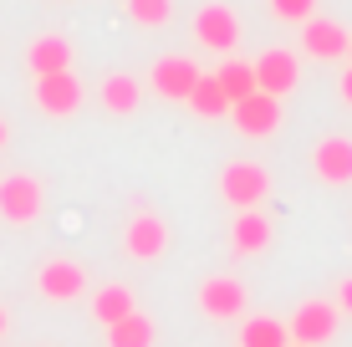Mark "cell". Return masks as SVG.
<instances>
[{"instance_id":"obj_7","label":"cell","mask_w":352,"mask_h":347,"mask_svg":"<svg viewBox=\"0 0 352 347\" xmlns=\"http://www.w3.org/2000/svg\"><path fill=\"white\" fill-rule=\"evenodd\" d=\"M245 286H240L235 276H210L199 286V312L210 317V322H235V317H245Z\"/></svg>"},{"instance_id":"obj_20","label":"cell","mask_w":352,"mask_h":347,"mask_svg":"<svg viewBox=\"0 0 352 347\" xmlns=\"http://www.w3.org/2000/svg\"><path fill=\"white\" fill-rule=\"evenodd\" d=\"M286 342L291 332L276 317H245V327H240V347H286Z\"/></svg>"},{"instance_id":"obj_5","label":"cell","mask_w":352,"mask_h":347,"mask_svg":"<svg viewBox=\"0 0 352 347\" xmlns=\"http://www.w3.org/2000/svg\"><path fill=\"white\" fill-rule=\"evenodd\" d=\"M230 117H235V128L245 138H271L276 128L286 123L281 98H271V92H250V98H240L235 107H230Z\"/></svg>"},{"instance_id":"obj_2","label":"cell","mask_w":352,"mask_h":347,"mask_svg":"<svg viewBox=\"0 0 352 347\" xmlns=\"http://www.w3.org/2000/svg\"><path fill=\"white\" fill-rule=\"evenodd\" d=\"M194 41L214 56H235L240 46V16L225 5V0H210V5L194 10Z\"/></svg>"},{"instance_id":"obj_19","label":"cell","mask_w":352,"mask_h":347,"mask_svg":"<svg viewBox=\"0 0 352 347\" xmlns=\"http://www.w3.org/2000/svg\"><path fill=\"white\" fill-rule=\"evenodd\" d=\"M153 337H159V332H153V322L143 312H133V317L107 327V347H153Z\"/></svg>"},{"instance_id":"obj_29","label":"cell","mask_w":352,"mask_h":347,"mask_svg":"<svg viewBox=\"0 0 352 347\" xmlns=\"http://www.w3.org/2000/svg\"><path fill=\"white\" fill-rule=\"evenodd\" d=\"M286 347H301V342H286Z\"/></svg>"},{"instance_id":"obj_26","label":"cell","mask_w":352,"mask_h":347,"mask_svg":"<svg viewBox=\"0 0 352 347\" xmlns=\"http://www.w3.org/2000/svg\"><path fill=\"white\" fill-rule=\"evenodd\" d=\"M6 332H10V317H6V306H0V337H6Z\"/></svg>"},{"instance_id":"obj_27","label":"cell","mask_w":352,"mask_h":347,"mask_svg":"<svg viewBox=\"0 0 352 347\" xmlns=\"http://www.w3.org/2000/svg\"><path fill=\"white\" fill-rule=\"evenodd\" d=\"M6 138H10V128H6V117H0V148H6Z\"/></svg>"},{"instance_id":"obj_17","label":"cell","mask_w":352,"mask_h":347,"mask_svg":"<svg viewBox=\"0 0 352 347\" xmlns=\"http://www.w3.org/2000/svg\"><path fill=\"white\" fill-rule=\"evenodd\" d=\"M138 306H133V291L128 286H102V291H92V317L102 322V327H113V322H123V317H133Z\"/></svg>"},{"instance_id":"obj_12","label":"cell","mask_w":352,"mask_h":347,"mask_svg":"<svg viewBox=\"0 0 352 347\" xmlns=\"http://www.w3.org/2000/svg\"><path fill=\"white\" fill-rule=\"evenodd\" d=\"M347 26H337V21H301V52L311 56V62H337V56H347Z\"/></svg>"},{"instance_id":"obj_13","label":"cell","mask_w":352,"mask_h":347,"mask_svg":"<svg viewBox=\"0 0 352 347\" xmlns=\"http://www.w3.org/2000/svg\"><path fill=\"white\" fill-rule=\"evenodd\" d=\"M311 174L322 184H352V138H342V133L322 138L311 148Z\"/></svg>"},{"instance_id":"obj_6","label":"cell","mask_w":352,"mask_h":347,"mask_svg":"<svg viewBox=\"0 0 352 347\" xmlns=\"http://www.w3.org/2000/svg\"><path fill=\"white\" fill-rule=\"evenodd\" d=\"M31 98L46 117H72L82 107V82H77V71H52V77H36Z\"/></svg>"},{"instance_id":"obj_10","label":"cell","mask_w":352,"mask_h":347,"mask_svg":"<svg viewBox=\"0 0 352 347\" xmlns=\"http://www.w3.org/2000/svg\"><path fill=\"white\" fill-rule=\"evenodd\" d=\"M250 67H256V92H271V98H286L301 82V67H296V56H291L286 46H271V52L256 56Z\"/></svg>"},{"instance_id":"obj_3","label":"cell","mask_w":352,"mask_h":347,"mask_svg":"<svg viewBox=\"0 0 352 347\" xmlns=\"http://www.w3.org/2000/svg\"><path fill=\"white\" fill-rule=\"evenodd\" d=\"M46 194H41V179L36 174H6L0 179V220L6 225H31L41 214Z\"/></svg>"},{"instance_id":"obj_9","label":"cell","mask_w":352,"mask_h":347,"mask_svg":"<svg viewBox=\"0 0 352 347\" xmlns=\"http://www.w3.org/2000/svg\"><path fill=\"white\" fill-rule=\"evenodd\" d=\"M123 250H128L133 260H159L164 250H168V225L153 210H138L128 220V230H123Z\"/></svg>"},{"instance_id":"obj_25","label":"cell","mask_w":352,"mask_h":347,"mask_svg":"<svg viewBox=\"0 0 352 347\" xmlns=\"http://www.w3.org/2000/svg\"><path fill=\"white\" fill-rule=\"evenodd\" d=\"M337 87H342V102L352 107V62H347V71H342V82H337Z\"/></svg>"},{"instance_id":"obj_28","label":"cell","mask_w":352,"mask_h":347,"mask_svg":"<svg viewBox=\"0 0 352 347\" xmlns=\"http://www.w3.org/2000/svg\"><path fill=\"white\" fill-rule=\"evenodd\" d=\"M347 62H352V36H347Z\"/></svg>"},{"instance_id":"obj_23","label":"cell","mask_w":352,"mask_h":347,"mask_svg":"<svg viewBox=\"0 0 352 347\" xmlns=\"http://www.w3.org/2000/svg\"><path fill=\"white\" fill-rule=\"evenodd\" d=\"M276 21H311L317 16V0H271Z\"/></svg>"},{"instance_id":"obj_4","label":"cell","mask_w":352,"mask_h":347,"mask_svg":"<svg viewBox=\"0 0 352 347\" xmlns=\"http://www.w3.org/2000/svg\"><path fill=\"white\" fill-rule=\"evenodd\" d=\"M337 322H342V312H337L332 302H301L296 317L286 322V332H291V342H301V347H322V342L337 337Z\"/></svg>"},{"instance_id":"obj_11","label":"cell","mask_w":352,"mask_h":347,"mask_svg":"<svg viewBox=\"0 0 352 347\" xmlns=\"http://www.w3.org/2000/svg\"><path fill=\"white\" fill-rule=\"evenodd\" d=\"M36 291L46 296V302H77L82 291H87V271L77 266V260H46L41 271H36Z\"/></svg>"},{"instance_id":"obj_8","label":"cell","mask_w":352,"mask_h":347,"mask_svg":"<svg viewBox=\"0 0 352 347\" xmlns=\"http://www.w3.org/2000/svg\"><path fill=\"white\" fill-rule=\"evenodd\" d=\"M199 77H204V71L194 67L189 56H159L153 71H148V87L159 92V98H168V102H189V92H194Z\"/></svg>"},{"instance_id":"obj_21","label":"cell","mask_w":352,"mask_h":347,"mask_svg":"<svg viewBox=\"0 0 352 347\" xmlns=\"http://www.w3.org/2000/svg\"><path fill=\"white\" fill-rule=\"evenodd\" d=\"M189 107H194L199 117H225V113H230V98H225V87H220V82H214V71H210V77H199V82H194V92H189Z\"/></svg>"},{"instance_id":"obj_1","label":"cell","mask_w":352,"mask_h":347,"mask_svg":"<svg viewBox=\"0 0 352 347\" xmlns=\"http://www.w3.org/2000/svg\"><path fill=\"white\" fill-rule=\"evenodd\" d=\"M271 194V174L256 159H235L220 169V199L230 210H261V199Z\"/></svg>"},{"instance_id":"obj_14","label":"cell","mask_w":352,"mask_h":347,"mask_svg":"<svg viewBox=\"0 0 352 347\" xmlns=\"http://www.w3.org/2000/svg\"><path fill=\"white\" fill-rule=\"evenodd\" d=\"M26 67L36 71V77H52V71H72V41L56 31L36 36V41L26 46Z\"/></svg>"},{"instance_id":"obj_24","label":"cell","mask_w":352,"mask_h":347,"mask_svg":"<svg viewBox=\"0 0 352 347\" xmlns=\"http://www.w3.org/2000/svg\"><path fill=\"white\" fill-rule=\"evenodd\" d=\"M332 306H337L342 317H352V276H347L342 286H337V302H332Z\"/></svg>"},{"instance_id":"obj_16","label":"cell","mask_w":352,"mask_h":347,"mask_svg":"<svg viewBox=\"0 0 352 347\" xmlns=\"http://www.w3.org/2000/svg\"><path fill=\"white\" fill-rule=\"evenodd\" d=\"M138 102H143V82H138V77L113 71V77L102 82V107H107V113L128 117V113H138Z\"/></svg>"},{"instance_id":"obj_15","label":"cell","mask_w":352,"mask_h":347,"mask_svg":"<svg viewBox=\"0 0 352 347\" xmlns=\"http://www.w3.org/2000/svg\"><path fill=\"white\" fill-rule=\"evenodd\" d=\"M230 245H235V256H261V250L271 245V220H265L261 210H235Z\"/></svg>"},{"instance_id":"obj_18","label":"cell","mask_w":352,"mask_h":347,"mask_svg":"<svg viewBox=\"0 0 352 347\" xmlns=\"http://www.w3.org/2000/svg\"><path fill=\"white\" fill-rule=\"evenodd\" d=\"M214 82L225 87L230 107H235L240 98H250V92H256V67H250V62H240V56H225L220 71H214Z\"/></svg>"},{"instance_id":"obj_22","label":"cell","mask_w":352,"mask_h":347,"mask_svg":"<svg viewBox=\"0 0 352 347\" xmlns=\"http://www.w3.org/2000/svg\"><path fill=\"white\" fill-rule=\"evenodd\" d=\"M128 16L138 21V26H164V21L174 16V0H128Z\"/></svg>"}]
</instances>
